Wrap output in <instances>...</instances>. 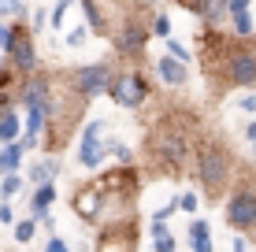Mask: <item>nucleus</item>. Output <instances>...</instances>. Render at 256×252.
Masks as SVG:
<instances>
[{"label": "nucleus", "instance_id": "nucleus-1", "mask_svg": "<svg viewBox=\"0 0 256 252\" xmlns=\"http://www.w3.org/2000/svg\"><path fill=\"white\" fill-rule=\"evenodd\" d=\"M193 175H197V182L204 186L208 197H219L226 186H230V175H234V160L230 152H226V145L219 141H204L197 149V156H193Z\"/></svg>", "mask_w": 256, "mask_h": 252}, {"label": "nucleus", "instance_id": "nucleus-2", "mask_svg": "<svg viewBox=\"0 0 256 252\" xmlns=\"http://www.w3.org/2000/svg\"><path fill=\"white\" fill-rule=\"evenodd\" d=\"M190 152H193V141H190V134L178 123L164 119V123L152 126V134H148V156H152L160 167H167V171L186 167Z\"/></svg>", "mask_w": 256, "mask_h": 252}, {"label": "nucleus", "instance_id": "nucleus-3", "mask_svg": "<svg viewBox=\"0 0 256 252\" xmlns=\"http://www.w3.org/2000/svg\"><path fill=\"white\" fill-rule=\"evenodd\" d=\"M212 67L219 63V78L226 85H256V48L245 45H223L219 56L208 59Z\"/></svg>", "mask_w": 256, "mask_h": 252}, {"label": "nucleus", "instance_id": "nucleus-4", "mask_svg": "<svg viewBox=\"0 0 256 252\" xmlns=\"http://www.w3.org/2000/svg\"><path fill=\"white\" fill-rule=\"evenodd\" d=\"M148 93H152V85H148L145 71H138V67H126V71H116V78H112V89L108 97L119 104V108H141V104L148 100Z\"/></svg>", "mask_w": 256, "mask_h": 252}, {"label": "nucleus", "instance_id": "nucleus-5", "mask_svg": "<svg viewBox=\"0 0 256 252\" xmlns=\"http://www.w3.org/2000/svg\"><path fill=\"white\" fill-rule=\"evenodd\" d=\"M148 37H152V30H148L141 19H134V15H130V19H122V26L112 33V48H116V56L130 59V63H138V59L145 56Z\"/></svg>", "mask_w": 256, "mask_h": 252}, {"label": "nucleus", "instance_id": "nucleus-6", "mask_svg": "<svg viewBox=\"0 0 256 252\" xmlns=\"http://www.w3.org/2000/svg\"><path fill=\"white\" fill-rule=\"evenodd\" d=\"M112 78H116V63H112V59L86 63V67H78V71H70V82H74L78 97H86V100L108 93V89H112Z\"/></svg>", "mask_w": 256, "mask_h": 252}, {"label": "nucleus", "instance_id": "nucleus-7", "mask_svg": "<svg viewBox=\"0 0 256 252\" xmlns=\"http://www.w3.org/2000/svg\"><path fill=\"white\" fill-rule=\"evenodd\" d=\"M226 223L238 234H252L256 230V189L252 186H238L230 197H226Z\"/></svg>", "mask_w": 256, "mask_h": 252}, {"label": "nucleus", "instance_id": "nucleus-8", "mask_svg": "<svg viewBox=\"0 0 256 252\" xmlns=\"http://www.w3.org/2000/svg\"><path fill=\"white\" fill-rule=\"evenodd\" d=\"M96 252H138V219L104 223L100 238H96Z\"/></svg>", "mask_w": 256, "mask_h": 252}, {"label": "nucleus", "instance_id": "nucleus-9", "mask_svg": "<svg viewBox=\"0 0 256 252\" xmlns=\"http://www.w3.org/2000/svg\"><path fill=\"white\" fill-rule=\"evenodd\" d=\"M100 134H104V119H90L86 130H82V141H78V163H82L86 171L100 167L104 156H108V145L112 141H100Z\"/></svg>", "mask_w": 256, "mask_h": 252}, {"label": "nucleus", "instance_id": "nucleus-10", "mask_svg": "<svg viewBox=\"0 0 256 252\" xmlns=\"http://www.w3.org/2000/svg\"><path fill=\"white\" fill-rule=\"evenodd\" d=\"M8 63H12V71H19V78L41 71L38 67V45H34V33L26 30V22H19L15 45H12V52H8Z\"/></svg>", "mask_w": 256, "mask_h": 252}, {"label": "nucleus", "instance_id": "nucleus-11", "mask_svg": "<svg viewBox=\"0 0 256 252\" xmlns=\"http://www.w3.org/2000/svg\"><path fill=\"white\" fill-rule=\"evenodd\" d=\"M156 74H160V82L167 85V89H182V85L190 82V67L182 63V59L167 56V52L156 59Z\"/></svg>", "mask_w": 256, "mask_h": 252}, {"label": "nucleus", "instance_id": "nucleus-12", "mask_svg": "<svg viewBox=\"0 0 256 252\" xmlns=\"http://www.w3.org/2000/svg\"><path fill=\"white\" fill-rule=\"evenodd\" d=\"M56 175H60V156H45L41 163H30L26 182L30 186H45V182H56Z\"/></svg>", "mask_w": 256, "mask_h": 252}, {"label": "nucleus", "instance_id": "nucleus-13", "mask_svg": "<svg viewBox=\"0 0 256 252\" xmlns=\"http://www.w3.org/2000/svg\"><path fill=\"white\" fill-rule=\"evenodd\" d=\"M56 204V182H45V186H34V197H30V215L34 219H41V215H48V208Z\"/></svg>", "mask_w": 256, "mask_h": 252}, {"label": "nucleus", "instance_id": "nucleus-14", "mask_svg": "<svg viewBox=\"0 0 256 252\" xmlns=\"http://www.w3.org/2000/svg\"><path fill=\"white\" fill-rule=\"evenodd\" d=\"M78 4H82V15H86L90 33H108V15H104L100 0H78Z\"/></svg>", "mask_w": 256, "mask_h": 252}, {"label": "nucleus", "instance_id": "nucleus-15", "mask_svg": "<svg viewBox=\"0 0 256 252\" xmlns=\"http://www.w3.org/2000/svg\"><path fill=\"white\" fill-rule=\"evenodd\" d=\"M190 249L193 252H212L216 245H212V227L204 219H193L190 223Z\"/></svg>", "mask_w": 256, "mask_h": 252}, {"label": "nucleus", "instance_id": "nucleus-16", "mask_svg": "<svg viewBox=\"0 0 256 252\" xmlns=\"http://www.w3.org/2000/svg\"><path fill=\"white\" fill-rule=\"evenodd\" d=\"M22 137V119H19V111H4L0 115V145H12V141H19Z\"/></svg>", "mask_w": 256, "mask_h": 252}, {"label": "nucleus", "instance_id": "nucleus-17", "mask_svg": "<svg viewBox=\"0 0 256 252\" xmlns=\"http://www.w3.org/2000/svg\"><path fill=\"white\" fill-rule=\"evenodd\" d=\"M148 234H152V252H174V234L167 230V223L148 219Z\"/></svg>", "mask_w": 256, "mask_h": 252}, {"label": "nucleus", "instance_id": "nucleus-18", "mask_svg": "<svg viewBox=\"0 0 256 252\" xmlns=\"http://www.w3.org/2000/svg\"><path fill=\"white\" fill-rule=\"evenodd\" d=\"M22 141H12V145H0V175H8V171H19V163H22Z\"/></svg>", "mask_w": 256, "mask_h": 252}, {"label": "nucleus", "instance_id": "nucleus-19", "mask_svg": "<svg viewBox=\"0 0 256 252\" xmlns=\"http://www.w3.org/2000/svg\"><path fill=\"white\" fill-rule=\"evenodd\" d=\"M22 189H26V178L19 175V171H8V175H0V197H4V201L19 197Z\"/></svg>", "mask_w": 256, "mask_h": 252}, {"label": "nucleus", "instance_id": "nucleus-20", "mask_svg": "<svg viewBox=\"0 0 256 252\" xmlns=\"http://www.w3.org/2000/svg\"><path fill=\"white\" fill-rule=\"evenodd\" d=\"M15 33H19V22H4V19H0V56H8V52H12Z\"/></svg>", "mask_w": 256, "mask_h": 252}, {"label": "nucleus", "instance_id": "nucleus-21", "mask_svg": "<svg viewBox=\"0 0 256 252\" xmlns=\"http://www.w3.org/2000/svg\"><path fill=\"white\" fill-rule=\"evenodd\" d=\"M12 234H15V241H19V245H30L34 234H38V223H34V219H19V223L12 227Z\"/></svg>", "mask_w": 256, "mask_h": 252}, {"label": "nucleus", "instance_id": "nucleus-22", "mask_svg": "<svg viewBox=\"0 0 256 252\" xmlns=\"http://www.w3.org/2000/svg\"><path fill=\"white\" fill-rule=\"evenodd\" d=\"M70 4H74V0H56V7L48 11V26H52V30H64V19H67Z\"/></svg>", "mask_w": 256, "mask_h": 252}, {"label": "nucleus", "instance_id": "nucleus-23", "mask_svg": "<svg viewBox=\"0 0 256 252\" xmlns=\"http://www.w3.org/2000/svg\"><path fill=\"white\" fill-rule=\"evenodd\" d=\"M230 22H234V37H242V41H245V37H252L256 26H252V15H249V11H245V15H234Z\"/></svg>", "mask_w": 256, "mask_h": 252}, {"label": "nucleus", "instance_id": "nucleus-24", "mask_svg": "<svg viewBox=\"0 0 256 252\" xmlns=\"http://www.w3.org/2000/svg\"><path fill=\"white\" fill-rule=\"evenodd\" d=\"M8 15L26 19V0H0V19H8Z\"/></svg>", "mask_w": 256, "mask_h": 252}, {"label": "nucleus", "instance_id": "nucleus-25", "mask_svg": "<svg viewBox=\"0 0 256 252\" xmlns=\"http://www.w3.org/2000/svg\"><path fill=\"white\" fill-rule=\"evenodd\" d=\"M86 41H90V26H86V22H82V26H74V30L67 33V48H82Z\"/></svg>", "mask_w": 256, "mask_h": 252}, {"label": "nucleus", "instance_id": "nucleus-26", "mask_svg": "<svg viewBox=\"0 0 256 252\" xmlns=\"http://www.w3.org/2000/svg\"><path fill=\"white\" fill-rule=\"evenodd\" d=\"M108 156H116L122 167H130V163H134V152H130L126 145H119V141H112V145H108Z\"/></svg>", "mask_w": 256, "mask_h": 252}, {"label": "nucleus", "instance_id": "nucleus-27", "mask_svg": "<svg viewBox=\"0 0 256 252\" xmlns=\"http://www.w3.org/2000/svg\"><path fill=\"white\" fill-rule=\"evenodd\" d=\"M152 37H171V19H167V11H160V15H156V19H152Z\"/></svg>", "mask_w": 256, "mask_h": 252}, {"label": "nucleus", "instance_id": "nucleus-28", "mask_svg": "<svg viewBox=\"0 0 256 252\" xmlns=\"http://www.w3.org/2000/svg\"><path fill=\"white\" fill-rule=\"evenodd\" d=\"M167 56H174V59H182V63H190V48L182 45V41H174V37H167Z\"/></svg>", "mask_w": 256, "mask_h": 252}, {"label": "nucleus", "instance_id": "nucleus-29", "mask_svg": "<svg viewBox=\"0 0 256 252\" xmlns=\"http://www.w3.org/2000/svg\"><path fill=\"white\" fill-rule=\"evenodd\" d=\"M197 204H200V201H197V193H182V197H178V212H186V215L197 212Z\"/></svg>", "mask_w": 256, "mask_h": 252}, {"label": "nucleus", "instance_id": "nucleus-30", "mask_svg": "<svg viewBox=\"0 0 256 252\" xmlns=\"http://www.w3.org/2000/svg\"><path fill=\"white\" fill-rule=\"evenodd\" d=\"M245 11H249V0H226V15L230 19L234 15H245Z\"/></svg>", "mask_w": 256, "mask_h": 252}, {"label": "nucleus", "instance_id": "nucleus-31", "mask_svg": "<svg viewBox=\"0 0 256 252\" xmlns=\"http://www.w3.org/2000/svg\"><path fill=\"white\" fill-rule=\"evenodd\" d=\"M45 252H70V245H67L64 238H56V234H52V238L45 241Z\"/></svg>", "mask_w": 256, "mask_h": 252}, {"label": "nucleus", "instance_id": "nucleus-32", "mask_svg": "<svg viewBox=\"0 0 256 252\" xmlns=\"http://www.w3.org/2000/svg\"><path fill=\"white\" fill-rule=\"evenodd\" d=\"M0 223L15 227V208H12V201H4V204H0Z\"/></svg>", "mask_w": 256, "mask_h": 252}, {"label": "nucleus", "instance_id": "nucleus-33", "mask_svg": "<svg viewBox=\"0 0 256 252\" xmlns=\"http://www.w3.org/2000/svg\"><path fill=\"white\" fill-rule=\"evenodd\" d=\"M15 100H19V97H12V89H0V115L15 108Z\"/></svg>", "mask_w": 256, "mask_h": 252}, {"label": "nucleus", "instance_id": "nucleus-34", "mask_svg": "<svg viewBox=\"0 0 256 252\" xmlns=\"http://www.w3.org/2000/svg\"><path fill=\"white\" fill-rule=\"evenodd\" d=\"M45 22H48V15H45V11H34V15H30V26H34V30H41ZM34 30H30V33H34Z\"/></svg>", "mask_w": 256, "mask_h": 252}, {"label": "nucleus", "instance_id": "nucleus-35", "mask_svg": "<svg viewBox=\"0 0 256 252\" xmlns=\"http://www.w3.org/2000/svg\"><path fill=\"white\" fill-rule=\"evenodd\" d=\"M238 108H242V111H256V93H249V97H242V100H238Z\"/></svg>", "mask_w": 256, "mask_h": 252}, {"label": "nucleus", "instance_id": "nucleus-36", "mask_svg": "<svg viewBox=\"0 0 256 252\" xmlns=\"http://www.w3.org/2000/svg\"><path fill=\"white\" fill-rule=\"evenodd\" d=\"M245 137H249V145H252V152H256V119L245 126Z\"/></svg>", "mask_w": 256, "mask_h": 252}, {"label": "nucleus", "instance_id": "nucleus-37", "mask_svg": "<svg viewBox=\"0 0 256 252\" xmlns=\"http://www.w3.org/2000/svg\"><path fill=\"white\" fill-rule=\"evenodd\" d=\"M230 252H249V245H245V238H234V245H230Z\"/></svg>", "mask_w": 256, "mask_h": 252}, {"label": "nucleus", "instance_id": "nucleus-38", "mask_svg": "<svg viewBox=\"0 0 256 252\" xmlns=\"http://www.w3.org/2000/svg\"><path fill=\"white\" fill-rule=\"evenodd\" d=\"M41 227H45V230H52V234H56V219H52V215H41Z\"/></svg>", "mask_w": 256, "mask_h": 252}, {"label": "nucleus", "instance_id": "nucleus-39", "mask_svg": "<svg viewBox=\"0 0 256 252\" xmlns=\"http://www.w3.org/2000/svg\"><path fill=\"white\" fill-rule=\"evenodd\" d=\"M141 4H145V7H148V4H156V0H141Z\"/></svg>", "mask_w": 256, "mask_h": 252}, {"label": "nucleus", "instance_id": "nucleus-40", "mask_svg": "<svg viewBox=\"0 0 256 252\" xmlns=\"http://www.w3.org/2000/svg\"><path fill=\"white\" fill-rule=\"evenodd\" d=\"M112 4H116V0H112Z\"/></svg>", "mask_w": 256, "mask_h": 252}]
</instances>
